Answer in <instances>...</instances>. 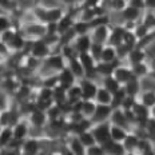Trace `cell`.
I'll return each mask as SVG.
<instances>
[{
  "label": "cell",
  "instance_id": "cell-43",
  "mask_svg": "<svg viewBox=\"0 0 155 155\" xmlns=\"http://www.w3.org/2000/svg\"><path fill=\"white\" fill-rule=\"evenodd\" d=\"M153 41H155V28L154 30H151L148 34L146 35V36H143V38H140L139 40H138V44H137V47H139V48H144L146 50V47L150 46Z\"/></svg>",
  "mask_w": 155,
  "mask_h": 155
},
{
  "label": "cell",
  "instance_id": "cell-56",
  "mask_svg": "<svg viewBox=\"0 0 155 155\" xmlns=\"http://www.w3.org/2000/svg\"><path fill=\"white\" fill-rule=\"evenodd\" d=\"M151 116H154V118H155V106L151 108Z\"/></svg>",
  "mask_w": 155,
  "mask_h": 155
},
{
  "label": "cell",
  "instance_id": "cell-21",
  "mask_svg": "<svg viewBox=\"0 0 155 155\" xmlns=\"http://www.w3.org/2000/svg\"><path fill=\"white\" fill-rule=\"evenodd\" d=\"M112 75H114L116 79L122 83V84H124V83H127L128 80L134 76V72H132L131 66L127 67V66H123V64H119V66L115 68V71H114V74H112Z\"/></svg>",
  "mask_w": 155,
  "mask_h": 155
},
{
  "label": "cell",
  "instance_id": "cell-12",
  "mask_svg": "<svg viewBox=\"0 0 155 155\" xmlns=\"http://www.w3.org/2000/svg\"><path fill=\"white\" fill-rule=\"evenodd\" d=\"M124 32H126V28L123 25H110V36L107 40V44L114 47H118L119 44H122L123 43Z\"/></svg>",
  "mask_w": 155,
  "mask_h": 155
},
{
  "label": "cell",
  "instance_id": "cell-49",
  "mask_svg": "<svg viewBox=\"0 0 155 155\" xmlns=\"http://www.w3.org/2000/svg\"><path fill=\"white\" fill-rule=\"evenodd\" d=\"M0 27H2V31L12 28V21H11V19H9V16H7V15L0 16Z\"/></svg>",
  "mask_w": 155,
  "mask_h": 155
},
{
  "label": "cell",
  "instance_id": "cell-40",
  "mask_svg": "<svg viewBox=\"0 0 155 155\" xmlns=\"http://www.w3.org/2000/svg\"><path fill=\"white\" fill-rule=\"evenodd\" d=\"M144 130H146V135L153 143L155 144V118L150 116L147 122L144 123Z\"/></svg>",
  "mask_w": 155,
  "mask_h": 155
},
{
  "label": "cell",
  "instance_id": "cell-39",
  "mask_svg": "<svg viewBox=\"0 0 155 155\" xmlns=\"http://www.w3.org/2000/svg\"><path fill=\"white\" fill-rule=\"evenodd\" d=\"M32 94H34V91H32V88L30 86L20 84L18 88V91L15 92V95L20 102H24V101H28V98H30Z\"/></svg>",
  "mask_w": 155,
  "mask_h": 155
},
{
  "label": "cell",
  "instance_id": "cell-30",
  "mask_svg": "<svg viewBox=\"0 0 155 155\" xmlns=\"http://www.w3.org/2000/svg\"><path fill=\"white\" fill-rule=\"evenodd\" d=\"M95 102L99 103V104H111L112 102V92H110L106 87H101L99 86L98 92H96L95 96Z\"/></svg>",
  "mask_w": 155,
  "mask_h": 155
},
{
  "label": "cell",
  "instance_id": "cell-46",
  "mask_svg": "<svg viewBox=\"0 0 155 155\" xmlns=\"http://www.w3.org/2000/svg\"><path fill=\"white\" fill-rule=\"evenodd\" d=\"M144 24L147 25L150 30H154L155 28V11H150V9H146L143 15V19H142Z\"/></svg>",
  "mask_w": 155,
  "mask_h": 155
},
{
  "label": "cell",
  "instance_id": "cell-27",
  "mask_svg": "<svg viewBox=\"0 0 155 155\" xmlns=\"http://www.w3.org/2000/svg\"><path fill=\"white\" fill-rule=\"evenodd\" d=\"M67 66H68L71 68V71L75 74V76L78 79H82V78L86 76V70H84V67H83L82 62H80L79 56L75 58V59L68 60V62H67Z\"/></svg>",
  "mask_w": 155,
  "mask_h": 155
},
{
  "label": "cell",
  "instance_id": "cell-51",
  "mask_svg": "<svg viewBox=\"0 0 155 155\" xmlns=\"http://www.w3.org/2000/svg\"><path fill=\"white\" fill-rule=\"evenodd\" d=\"M128 5H132V7H137L139 9H144V11H146L144 0H128Z\"/></svg>",
  "mask_w": 155,
  "mask_h": 155
},
{
  "label": "cell",
  "instance_id": "cell-25",
  "mask_svg": "<svg viewBox=\"0 0 155 155\" xmlns=\"http://www.w3.org/2000/svg\"><path fill=\"white\" fill-rule=\"evenodd\" d=\"M96 106H98V103L95 101H92V99H83V101L80 102V112H82L86 118L91 119L92 115L95 114V111H96Z\"/></svg>",
  "mask_w": 155,
  "mask_h": 155
},
{
  "label": "cell",
  "instance_id": "cell-15",
  "mask_svg": "<svg viewBox=\"0 0 155 155\" xmlns=\"http://www.w3.org/2000/svg\"><path fill=\"white\" fill-rule=\"evenodd\" d=\"M72 44L75 46L76 51L79 54H83V52H90L91 50V46H92V39H91V35L90 34H84V35H78V36L74 39Z\"/></svg>",
  "mask_w": 155,
  "mask_h": 155
},
{
  "label": "cell",
  "instance_id": "cell-9",
  "mask_svg": "<svg viewBox=\"0 0 155 155\" xmlns=\"http://www.w3.org/2000/svg\"><path fill=\"white\" fill-rule=\"evenodd\" d=\"M31 134V123L27 119H21L18 120L16 124H14V138L19 140H24L30 137Z\"/></svg>",
  "mask_w": 155,
  "mask_h": 155
},
{
  "label": "cell",
  "instance_id": "cell-31",
  "mask_svg": "<svg viewBox=\"0 0 155 155\" xmlns=\"http://www.w3.org/2000/svg\"><path fill=\"white\" fill-rule=\"evenodd\" d=\"M118 59H119V56H118L116 47L110 46V44H106L104 48H103L101 62H115V60H118Z\"/></svg>",
  "mask_w": 155,
  "mask_h": 155
},
{
  "label": "cell",
  "instance_id": "cell-8",
  "mask_svg": "<svg viewBox=\"0 0 155 155\" xmlns=\"http://www.w3.org/2000/svg\"><path fill=\"white\" fill-rule=\"evenodd\" d=\"M110 122H111L112 124L122 126V127L127 128L128 131H132V128H134V126L131 124V122L128 120L127 115H126V111L122 107L112 110V114H111V118H110Z\"/></svg>",
  "mask_w": 155,
  "mask_h": 155
},
{
  "label": "cell",
  "instance_id": "cell-32",
  "mask_svg": "<svg viewBox=\"0 0 155 155\" xmlns=\"http://www.w3.org/2000/svg\"><path fill=\"white\" fill-rule=\"evenodd\" d=\"M131 68H132L134 75L137 78H140V79H143V78L150 75V64H148V60L138 63V64H134V66H131Z\"/></svg>",
  "mask_w": 155,
  "mask_h": 155
},
{
  "label": "cell",
  "instance_id": "cell-26",
  "mask_svg": "<svg viewBox=\"0 0 155 155\" xmlns=\"http://www.w3.org/2000/svg\"><path fill=\"white\" fill-rule=\"evenodd\" d=\"M102 5L110 11L122 12L128 5V0H103Z\"/></svg>",
  "mask_w": 155,
  "mask_h": 155
},
{
  "label": "cell",
  "instance_id": "cell-48",
  "mask_svg": "<svg viewBox=\"0 0 155 155\" xmlns=\"http://www.w3.org/2000/svg\"><path fill=\"white\" fill-rule=\"evenodd\" d=\"M86 154H90V155H101V154H104V148L101 143H96V144H92V146L87 147V151Z\"/></svg>",
  "mask_w": 155,
  "mask_h": 155
},
{
  "label": "cell",
  "instance_id": "cell-52",
  "mask_svg": "<svg viewBox=\"0 0 155 155\" xmlns=\"http://www.w3.org/2000/svg\"><path fill=\"white\" fill-rule=\"evenodd\" d=\"M148 64H150V75L148 76L155 80V56L148 59Z\"/></svg>",
  "mask_w": 155,
  "mask_h": 155
},
{
  "label": "cell",
  "instance_id": "cell-20",
  "mask_svg": "<svg viewBox=\"0 0 155 155\" xmlns=\"http://www.w3.org/2000/svg\"><path fill=\"white\" fill-rule=\"evenodd\" d=\"M127 60H128V64H130V66H134V64H138V63H142V62H146L147 60L146 50H144V48H139V47H134L130 51V54H128Z\"/></svg>",
  "mask_w": 155,
  "mask_h": 155
},
{
  "label": "cell",
  "instance_id": "cell-45",
  "mask_svg": "<svg viewBox=\"0 0 155 155\" xmlns=\"http://www.w3.org/2000/svg\"><path fill=\"white\" fill-rule=\"evenodd\" d=\"M106 44L102 43H96V41H92V46L91 50H90V54L94 56V59L96 62H101V58H102V52H103V48H104Z\"/></svg>",
  "mask_w": 155,
  "mask_h": 155
},
{
  "label": "cell",
  "instance_id": "cell-42",
  "mask_svg": "<svg viewBox=\"0 0 155 155\" xmlns=\"http://www.w3.org/2000/svg\"><path fill=\"white\" fill-rule=\"evenodd\" d=\"M59 84V75L58 74H51V75H46L41 78V86L50 87V88H55Z\"/></svg>",
  "mask_w": 155,
  "mask_h": 155
},
{
  "label": "cell",
  "instance_id": "cell-10",
  "mask_svg": "<svg viewBox=\"0 0 155 155\" xmlns=\"http://www.w3.org/2000/svg\"><path fill=\"white\" fill-rule=\"evenodd\" d=\"M112 106L111 104H99L96 106V111L95 114L92 115L91 120L94 124L96 123H102V122H107L110 120V118H111V114H112Z\"/></svg>",
  "mask_w": 155,
  "mask_h": 155
},
{
  "label": "cell",
  "instance_id": "cell-35",
  "mask_svg": "<svg viewBox=\"0 0 155 155\" xmlns=\"http://www.w3.org/2000/svg\"><path fill=\"white\" fill-rule=\"evenodd\" d=\"M137 153L140 154H155V144L148 138H140Z\"/></svg>",
  "mask_w": 155,
  "mask_h": 155
},
{
  "label": "cell",
  "instance_id": "cell-3",
  "mask_svg": "<svg viewBox=\"0 0 155 155\" xmlns=\"http://www.w3.org/2000/svg\"><path fill=\"white\" fill-rule=\"evenodd\" d=\"M51 47L50 44L44 40L43 38L41 39H35V40H30V54L32 56L38 58V59H46L47 56H50L51 54Z\"/></svg>",
  "mask_w": 155,
  "mask_h": 155
},
{
  "label": "cell",
  "instance_id": "cell-44",
  "mask_svg": "<svg viewBox=\"0 0 155 155\" xmlns=\"http://www.w3.org/2000/svg\"><path fill=\"white\" fill-rule=\"evenodd\" d=\"M138 40H139V39H138V36L135 35L134 31L126 30L124 36H123V43H124V44H127V46H130L131 48H134V47H137Z\"/></svg>",
  "mask_w": 155,
  "mask_h": 155
},
{
  "label": "cell",
  "instance_id": "cell-16",
  "mask_svg": "<svg viewBox=\"0 0 155 155\" xmlns=\"http://www.w3.org/2000/svg\"><path fill=\"white\" fill-rule=\"evenodd\" d=\"M39 151H41V144H40V139H39V138L28 137L27 139L23 140L20 153H23V154H38Z\"/></svg>",
  "mask_w": 155,
  "mask_h": 155
},
{
  "label": "cell",
  "instance_id": "cell-23",
  "mask_svg": "<svg viewBox=\"0 0 155 155\" xmlns=\"http://www.w3.org/2000/svg\"><path fill=\"white\" fill-rule=\"evenodd\" d=\"M67 99H68V103H71V104H76V103L83 101V92L79 83H75L67 90Z\"/></svg>",
  "mask_w": 155,
  "mask_h": 155
},
{
  "label": "cell",
  "instance_id": "cell-28",
  "mask_svg": "<svg viewBox=\"0 0 155 155\" xmlns=\"http://www.w3.org/2000/svg\"><path fill=\"white\" fill-rule=\"evenodd\" d=\"M137 99L140 103H143L144 106H147L148 108H153L155 106V91L154 90H144V91H140V94L138 95Z\"/></svg>",
  "mask_w": 155,
  "mask_h": 155
},
{
  "label": "cell",
  "instance_id": "cell-1",
  "mask_svg": "<svg viewBox=\"0 0 155 155\" xmlns=\"http://www.w3.org/2000/svg\"><path fill=\"white\" fill-rule=\"evenodd\" d=\"M19 31L24 35L27 40H35V39H41L47 35V24L41 23L39 20L35 21H25L21 24Z\"/></svg>",
  "mask_w": 155,
  "mask_h": 155
},
{
  "label": "cell",
  "instance_id": "cell-54",
  "mask_svg": "<svg viewBox=\"0 0 155 155\" xmlns=\"http://www.w3.org/2000/svg\"><path fill=\"white\" fill-rule=\"evenodd\" d=\"M58 3L63 5H67V7H72V5H78L75 3V0H58Z\"/></svg>",
  "mask_w": 155,
  "mask_h": 155
},
{
  "label": "cell",
  "instance_id": "cell-13",
  "mask_svg": "<svg viewBox=\"0 0 155 155\" xmlns=\"http://www.w3.org/2000/svg\"><path fill=\"white\" fill-rule=\"evenodd\" d=\"M67 146H68V151L75 155H84L87 151V147L82 143L79 139V135L76 134H70L67 138Z\"/></svg>",
  "mask_w": 155,
  "mask_h": 155
},
{
  "label": "cell",
  "instance_id": "cell-19",
  "mask_svg": "<svg viewBox=\"0 0 155 155\" xmlns=\"http://www.w3.org/2000/svg\"><path fill=\"white\" fill-rule=\"evenodd\" d=\"M144 9H139L132 5H127L123 11H122V18L123 20H131V21H140L143 19Z\"/></svg>",
  "mask_w": 155,
  "mask_h": 155
},
{
  "label": "cell",
  "instance_id": "cell-47",
  "mask_svg": "<svg viewBox=\"0 0 155 155\" xmlns=\"http://www.w3.org/2000/svg\"><path fill=\"white\" fill-rule=\"evenodd\" d=\"M150 31H151V30H150V28H148L147 25L144 24L142 20L137 24V27H135V30H134V32H135V35L138 36V39H140V38L146 36V35H147Z\"/></svg>",
  "mask_w": 155,
  "mask_h": 155
},
{
  "label": "cell",
  "instance_id": "cell-5",
  "mask_svg": "<svg viewBox=\"0 0 155 155\" xmlns=\"http://www.w3.org/2000/svg\"><path fill=\"white\" fill-rule=\"evenodd\" d=\"M79 59L80 62H82L83 67H84L86 70V76L87 78H91V79L95 80L96 78H99V74L98 71H96V62L95 59H94V56L90 52H83V54H79Z\"/></svg>",
  "mask_w": 155,
  "mask_h": 155
},
{
  "label": "cell",
  "instance_id": "cell-41",
  "mask_svg": "<svg viewBox=\"0 0 155 155\" xmlns=\"http://www.w3.org/2000/svg\"><path fill=\"white\" fill-rule=\"evenodd\" d=\"M79 139L82 140V143L84 144L86 147H90V146H92V144L98 143V142H96L95 135L92 134L91 130H87L84 132H82V134H79Z\"/></svg>",
  "mask_w": 155,
  "mask_h": 155
},
{
  "label": "cell",
  "instance_id": "cell-2",
  "mask_svg": "<svg viewBox=\"0 0 155 155\" xmlns=\"http://www.w3.org/2000/svg\"><path fill=\"white\" fill-rule=\"evenodd\" d=\"M66 66H67V60H66V58L63 56L62 52L51 54L50 56H47L46 59H43L40 70H48L47 75H51V74H58Z\"/></svg>",
  "mask_w": 155,
  "mask_h": 155
},
{
  "label": "cell",
  "instance_id": "cell-34",
  "mask_svg": "<svg viewBox=\"0 0 155 155\" xmlns=\"http://www.w3.org/2000/svg\"><path fill=\"white\" fill-rule=\"evenodd\" d=\"M128 132L130 131H128L127 128L111 123V139L118 140V142H123L126 139V137L128 135Z\"/></svg>",
  "mask_w": 155,
  "mask_h": 155
},
{
  "label": "cell",
  "instance_id": "cell-33",
  "mask_svg": "<svg viewBox=\"0 0 155 155\" xmlns=\"http://www.w3.org/2000/svg\"><path fill=\"white\" fill-rule=\"evenodd\" d=\"M102 83H103V87H106V88H107L110 92H112V94L116 92L122 86H123V84H122V83L119 82V80L116 79L114 75L104 76V78L102 79Z\"/></svg>",
  "mask_w": 155,
  "mask_h": 155
},
{
  "label": "cell",
  "instance_id": "cell-50",
  "mask_svg": "<svg viewBox=\"0 0 155 155\" xmlns=\"http://www.w3.org/2000/svg\"><path fill=\"white\" fill-rule=\"evenodd\" d=\"M102 2L103 0H86L82 7L83 8H95V7H99V5L102 4Z\"/></svg>",
  "mask_w": 155,
  "mask_h": 155
},
{
  "label": "cell",
  "instance_id": "cell-4",
  "mask_svg": "<svg viewBox=\"0 0 155 155\" xmlns=\"http://www.w3.org/2000/svg\"><path fill=\"white\" fill-rule=\"evenodd\" d=\"M92 134L95 135L96 142L98 143H106L107 140L111 139V122H102V123H96L91 127Z\"/></svg>",
  "mask_w": 155,
  "mask_h": 155
},
{
  "label": "cell",
  "instance_id": "cell-29",
  "mask_svg": "<svg viewBox=\"0 0 155 155\" xmlns=\"http://www.w3.org/2000/svg\"><path fill=\"white\" fill-rule=\"evenodd\" d=\"M14 139V126H2L0 131V144L2 147H7Z\"/></svg>",
  "mask_w": 155,
  "mask_h": 155
},
{
  "label": "cell",
  "instance_id": "cell-53",
  "mask_svg": "<svg viewBox=\"0 0 155 155\" xmlns=\"http://www.w3.org/2000/svg\"><path fill=\"white\" fill-rule=\"evenodd\" d=\"M144 4H146V9L155 11V0H144Z\"/></svg>",
  "mask_w": 155,
  "mask_h": 155
},
{
  "label": "cell",
  "instance_id": "cell-18",
  "mask_svg": "<svg viewBox=\"0 0 155 155\" xmlns=\"http://www.w3.org/2000/svg\"><path fill=\"white\" fill-rule=\"evenodd\" d=\"M120 60L122 59H118V60H115V62H98V64H96V71H98L99 76L104 78V76L112 75L115 68L120 64Z\"/></svg>",
  "mask_w": 155,
  "mask_h": 155
},
{
  "label": "cell",
  "instance_id": "cell-37",
  "mask_svg": "<svg viewBox=\"0 0 155 155\" xmlns=\"http://www.w3.org/2000/svg\"><path fill=\"white\" fill-rule=\"evenodd\" d=\"M54 102L56 104H64V103L68 102V99H67V90L64 87L58 84L54 88Z\"/></svg>",
  "mask_w": 155,
  "mask_h": 155
},
{
  "label": "cell",
  "instance_id": "cell-17",
  "mask_svg": "<svg viewBox=\"0 0 155 155\" xmlns=\"http://www.w3.org/2000/svg\"><path fill=\"white\" fill-rule=\"evenodd\" d=\"M126 92H127L128 96H134V98H138V95L140 94L142 91V80L140 78H137V76H132L127 83L123 84Z\"/></svg>",
  "mask_w": 155,
  "mask_h": 155
},
{
  "label": "cell",
  "instance_id": "cell-7",
  "mask_svg": "<svg viewBox=\"0 0 155 155\" xmlns=\"http://www.w3.org/2000/svg\"><path fill=\"white\" fill-rule=\"evenodd\" d=\"M28 120H30L31 126L36 128H46V126L48 124L50 119H48V115H47V111L44 110H40V108H35L31 114H28Z\"/></svg>",
  "mask_w": 155,
  "mask_h": 155
},
{
  "label": "cell",
  "instance_id": "cell-36",
  "mask_svg": "<svg viewBox=\"0 0 155 155\" xmlns=\"http://www.w3.org/2000/svg\"><path fill=\"white\" fill-rule=\"evenodd\" d=\"M126 98H127V92H126L124 87L122 86L118 90V91L112 94V102H111L112 108H119V107H122V104H123V102L126 101Z\"/></svg>",
  "mask_w": 155,
  "mask_h": 155
},
{
  "label": "cell",
  "instance_id": "cell-14",
  "mask_svg": "<svg viewBox=\"0 0 155 155\" xmlns=\"http://www.w3.org/2000/svg\"><path fill=\"white\" fill-rule=\"evenodd\" d=\"M58 75H59V86L64 87L66 90H68L71 86H74L75 83H78V78L75 76V74L71 71V68L68 66H66L62 71H59L58 72Z\"/></svg>",
  "mask_w": 155,
  "mask_h": 155
},
{
  "label": "cell",
  "instance_id": "cell-55",
  "mask_svg": "<svg viewBox=\"0 0 155 155\" xmlns=\"http://www.w3.org/2000/svg\"><path fill=\"white\" fill-rule=\"evenodd\" d=\"M84 2H86V0H75V3H76L78 5H80V7L83 5V3H84Z\"/></svg>",
  "mask_w": 155,
  "mask_h": 155
},
{
  "label": "cell",
  "instance_id": "cell-38",
  "mask_svg": "<svg viewBox=\"0 0 155 155\" xmlns=\"http://www.w3.org/2000/svg\"><path fill=\"white\" fill-rule=\"evenodd\" d=\"M60 47H62L60 52L63 54V56L66 58L67 62H68V60H71V59H75V58L79 56V52L76 51V48H75V46H74L72 43L63 44V46H60Z\"/></svg>",
  "mask_w": 155,
  "mask_h": 155
},
{
  "label": "cell",
  "instance_id": "cell-22",
  "mask_svg": "<svg viewBox=\"0 0 155 155\" xmlns=\"http://www.w3.org/2000/svg\"><path fill=\"white\" fill-rule=\"evenodd\" d=\"M104 148V154H114V155H120L126 153V148L123 146V142H118L114 139H110L106 143L102 144Z\"/></svg>",
  "mask_w": 155,
  "mask_h": 155
},
{
  "label": "cell",
  "instance_id": "cell-6",
  "mask_svg": "<svg viewBox=\"0 0 155 155\" xmlns=\"http://www.w3.org/2000/svg\"><path fill=\"white\" fill-rule=\"evenodd\" d=\"M78 83L80 84V88H82L83 99H92V101H95L96 92H98V88H99V86L96 84L95 80L91 79V78L84 76L78 80Z\"/></svg>",
  "mask_w": 155,
  "mask_h": 155
},
{
  "label": "cell",
  "instance_id": "cell-24",
  "mask_svg": "<svg viewBox=\"0 0 155 155\" xmlns=\"http://www.w3.org/2000/svg\"><path fill=\"white\" fill-rule=\"evenodd\" d=\"M140 138L135 134L134 131H130L128 135L123 140V146L126 148V153H135L138 150V144H139Z\"/></svg>",
  "mask_w": 155,
  "mask_h": 155
},
{
  "label": "cell",
  "instance_id": "cell-11",
  "mask_svg": "<svg viewBox=\"0 0 155 155\" xmlns=\"http://www.w3.org/2000/svg\"><path fill=\"white\" fill-rule=\"evenodd\" d=\"M90 35H91L92 41L102 43V44H107V40H108V36H110V24L96 25L95 28L91 30Z\"/></svg>",
  "mask_w": 155,
  "mask_h": 155
}]
</instances>
